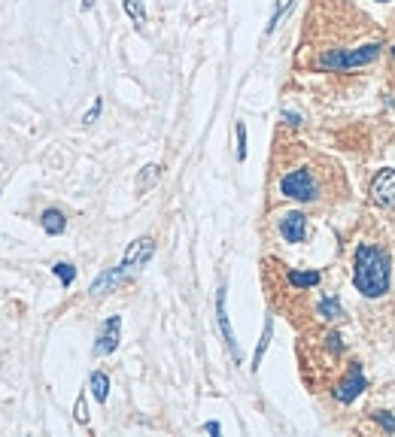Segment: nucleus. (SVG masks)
<instances>
[{"instance_id":"obj_18","label":"nucleus","mask_w":395,"mask_h":437,"mask_svg":"<svg viewBox=\"0 0 395 437\" xmlns=\"http://www.w3.org/2000/svg\"><path fill=\"white\" fill-rule=\"evenodd\" d=\"M319 316L329 319V322H331V319H341V316H343L341 301H338V298H322V301H319Z\"/></svg>"},{"instance_id":"obj_21","label":"nucleus","mask_w":395,"mask_h":437,"mask_svg":"<svg viewBox=\"0 0 395 437\" xmlns=\"http://www.w3.org/2000/svg\"><path fill=\"white\" fill-rule=\"evenodd\" d=\"M237 161H247V125L237 121Z\"/></svg>"},{"instance_id":"obj_22","label":"nucleus","mask_w":395,"mask_h":437,"mask_svg":"<svg viewBox=\"0 0 395 437\" xmlns=\"http://www.w3.org/2000/svg\"><path fill=\"white\" fill-rule=\"evenodd\" d=\"M100 109H104V100H95V104H91V109H88V113L83 116V121H86V125H91V121H98V116H100Z\"/></svg>"},{"instance_id":"obj_4","label":"nucleus","mask_w":395,"mask_h":437,"mask_svg":"<svg viewBox=\"0 0 395 437\" xmlns=\"http://www.w3.org/2000/svg\"><path fill=\"white\" fill-rule=\"evenodd\" d=\"M280 191H283V198H292V200H313L317 198V179L304 167L289 170V174L280 179Z\"/></svg>"},{"instance_id":"obj_29","label":"nucleus","mask_w":395,"mask_h":437,"mask_svg":"<svg viewBox=\"0 0 395 437\" xmlns=\"http://www.w3.org/2000/svg\"><path fill=\"white\" fill-rule=\"evenodd\" d=\"M380 4H387V0H380Z\"/></svg>"},{"instance_id":"obj_9","label":"nucleus","mask_w":395,"mask_h":437,"mask_svg":"<svg viewBox=\"0 0 395 437\" xmlns=\"http://www.w3.org/2000/svg\"><path fill=\"white\" fill-rule=\"evenodd\" d=\"M365 385H368V383H365V377H362V368H359V364H353L350 377L343 380L338 389H334V398H338L341 404H350V401H356L359 395L365 392Z\"/></svg>"},{"instance_id":"obj_17","label":"nucleus","mask_w":395,"mask_h":437,"mask_svg":"<svg viewBox=\"0 0 395 437\" xmlns=\"http://www.w3.org/2000/svg\"><path fill=\"white\" fill-rule=\"evenodd\" d=\"M52 273L58 277V282H61L64 289H70V286H73V280H76V268H73L70 261H55V264H52Z\"/></svg>"},{"instance_id":"obj_14","label":"nucleus","mask_w":395,"mask_h":437,"mask_svg":"<svg viewBox=\"0 0 395 437\" xmlns=\"http://www.w3.org/2000/svg\"><path fill=\"white\" fill-rule=\"evenodd\" d=\"M271 337H273V319L268 316L265 319V331H261V340H259V347H256V355H252V371H259L261 359H265V352L271 347Z\"/></svg>"},{"instance_id":"obj_11","label":"nucleus","mask_w":395,"mask_h":437,"mask_svg":"<svg viewBox=\"0 0 395 437\" xmlns=\"http://www.w3.org/2000/svg\"><path fill=\"white\" fill-rule=\"evenodd\" d=\"M40 225H43V231L49 234V237H58V234H64L67 219H64V212L61 210L49 207V210H43V216H40Z\"/></svg>"},{"instance_id":"obj_16","label":"nucleus","mask_w":395,"mask_h":437,"mask_svg":"<svg viewBox=\"0 0 395 437\" xmlns=\"http://www.w3.org/2000/svg\"><path fill=\"white\" fill-rule=\"evenodd\" d=\"M122 9H125L128 18H131V22H134L137 28L146 25V6H143V0H122Z\"/></svg>"},{"instance_id":"obj_12","label":"nucleus","mask_w":395,"mask_h":437,"mask_svg":"<svg viewBox=\"0 0 395 437\" xmlns=\"http://www.w3.org/2000/svg\"><path fill=\"white\" fill-rule=\"evenodd\" d=\"M161 164H146L143 170H140V176H137V195H146L149 188H155V182L161 179Z\"/></svg>"},{"instance_id":"obj_26","label":"nucleus","mask_w":395,"mask_h":437,"mask_svg":"<svg viewBox=\"0 0 395 437\" xmlns=\"http://www.w3.org/2000/svg\"><path fill=\"white\" fill-rule=\"evenodd\" d=\"M283 119H286L292 128H298V125H301V116H298V113H286V116H283Z\"/></svg>"},{"instance_id":"obj_25","label":"nucleus","mask_w":395,"mask_h":437,"mask_svg":"<svg viewBox=\"0 0 395 437\" xmlns=\"http://www.w3.org/2000/svg\"><path fill=\"white\" fill-rule=\"evenodd\" d=\"M204 431L216 437V434H222V425H219V422H207V425H204Z\"/></svg>"},{"instance_id":"obj_27","label":"nucleus","mask_w":395,"mask_h":437,"mask_svg":"<svg viewBox=\"0 0 395 437\" xmlns=\"http://www.w3.org/2000/svg\"><path fill=\"white\" fill-rule=\"evenodd\" d=\"M91 6H95V0H83V4H79V9H83V13H88Z\"/></svg>"},{"instance_id":"obj_5","label":"nucleus","mask_w":395,"mask_h":437,"mask_svg":"<svg viewBox=\"0 0 395 437\" xmlns=\"http://www.w3.org/2000/svg\"><path fill=\"white\" fill-rule=\"evenodd\" d=\"M119 340H122V316H110L98 331L95 355H113L119 349Z\"/></svg>"},{"instance_id":"obj_6","label":"nucleus","mask_w":395,"mask_h":437,"mask_svg":"<svg viewBox=\"0 0 395 437\" xmlns=\"http://www.w3.org/2000/svg\"><path fill=\"white\" fill-rule=\"evenodd\" d=\"M371 200L380 207H395V167L380 170L371 179Z\"/></svg>"},{"instance_id":"obj_13","label":"nucleus","mask_w":395,"mask_h":437,"mask_svg":"<svg viewBox=\"0 0 395 437\" xmlns=\"http://www.w3.org/2000/svg\"><path fill=\"white\" fill-rule=\"evenodd\" d=\"M88 389H91V395H95V401L107 404V398H110V377L104 371H95L88 377Z\"/></svg>"},{"instance_id":"obj_24","label":"nucleus","mask_w":395,"mask_h":437,"mask_svg":"<svg viewBox=\"0 0 395 437\" xmlns=\"http://www.w3.org/2000/svg\"><path fill=\"white\" fill-rule=\"evenodd\" d=\"M329 349L334 352V355H338L343 347H341V334H329Z\"/></svg>"},{"instance_id":"obj_1","label":"nucleus","mask_w":395,"mask_h":437,"mask_svg":"<svg viewBox=\"0 0 395 437\" xmlns=\"http://www.w3.org/2000/svg\"><path fill=\"white\" fill-rule=\"evenodd\" d=\"M353 282L365 298H380L389 292V256L371 243H362L353 261Z\"/></svg>"},{"instance_id":"obj_19","label":"nucleus","mask_w":395,"mask_h":437,"mask_svg":"<svg viewBox=\"0 0 395 437\" xmlns=\"http://www.w3.org/2000/svg\"><path fill=\"white\" fill-rule=\"evenodd\" d=\"M289 6H292V0H277V4H273V16H271V22H268V34H273V28L280 25V18L286 16Z\"/></svg>"},{"instance_id":"obj_10","label":"nucleus","mask_w":395,"mask_h":437,"mask_svg":"<svg viewBox=\"0 0 395 437\" xmlns=\"http://www.w3.org/2000/svg\"><path fill=\"white\" fill-rule=\"evenodd\" d=\"M125 273H122L119 268H110V270H104L100 277L91 282V289H88V294L91 298H104V294H110V292H116L119 286H125Z\"/></svg>"},{"instance_id":"obj_7","label":"nucleus","mask_w":395,"mask_h":437,"mask_svg":"<svg viewBox=\"0 0 395 437\" xmlns=\"http://www.w3.org/2000/svg\"><path fill=\"white\" fill-rule=\"evenodd\" d=\"M216 322H219V331H222V340H225V347L231 352V359H235L240 364V347H237V340H235V331H231V322H228V310H225V289H219L216 294Z\"/></svg>"},{"instance_id":"obj_20","label":"nucleus","mask_w":395,"mask_h":437,"mask_svg":"<svg viewBox=\"0 0 395 437\" xmlns=\"http://www.w3.org/2000/svg\"><path fill=\"white\" fill-rule=\"evenodd\" d=\"M73 419L79 425H88V407H86V392L76 395V404H73Z\"/></svg>"},{"instance_id":"obj_15","label":"nucleus","mask_w":395,"mask_h":437,"mask_svg":"<svg viewBox=\"0 0 395 437\" xmlns=\"http://www.w3.org/2000/svg\"><path fill=\"white\" fill-rule=\"evenodd\" d=\"M319 270H307V273H301V270H289V286H295V289H313V286H319Z\"/></svg>"},{"instance_id":"obj_28","label":"nucleus","mask_w":395,"mask_h":437,"mask_svg":"<svg viewBox=\"0 0 395 437\" xmlns=\"http://www.w3.org/2000/svg\"><path fill=\"white\" fill-rule=\"evenodd\" d=\"M392 61H395V46H392Z\"/></svg>"},{"instance_id":"obj_3","label":"nucleus","mask_w":395,"mask_h":437,"mask_svg":"<svg viewBox=\"0 0 395 437\" xmlns=\"http://www.w3.org/2000/svg\"><path fill=\"white\" fill-rule=\"evenodd\" d=\"M152 256H155V240H152V237H137V240L125 249V258H122L119 270L125 273V280L131 282V280H134L137 273L152 261Z\"/></svg>"},{"instance_id":"obj_8","label":"nucleus","mask_w":395,"mask_h":437,"mask_svg":"<svg viewBox=\"0 0 395 437\" xmlns=\"http://www.w3.org/2000/svg\"><path fill=\"white\" fill-rule=\"evenodd\" d=\"M280 234H283V240L286 243H301L304 237H307V216L298 212V210L286 212V216L280 219Z\"/></svg>"},{"instance_id":"obj_23","label":"nucleus","mask_w":395,"mask_h":437,"mask_svg":"<svg viewBox=\"0 0 395 437\" xmlns=\"http://www.w3.org/2000/svg\"><path fill=\"white\" fill-rule=\"evenodd\" d=\"M374 419H377V422H380L387 431H395V419H392L389 413H377V416H374Z\"/></svg>"},{"instance_id":"obj_2","label":"nucleus","mask_w":395,"mask_h":437,"mask_svg":"<svg viewBox=\"0 0 395 437\" xmlns=\"http://www.w3.org/2000/svg\"><path fill=\"white\" fill-rule=\"evenodd\" d=\"M380 49H383L380 43H368L362 49H331V52H322L317 58V67L331 70V73H341V70H350V67H365L380 55Z\"/></svg>"}]
</instances>
